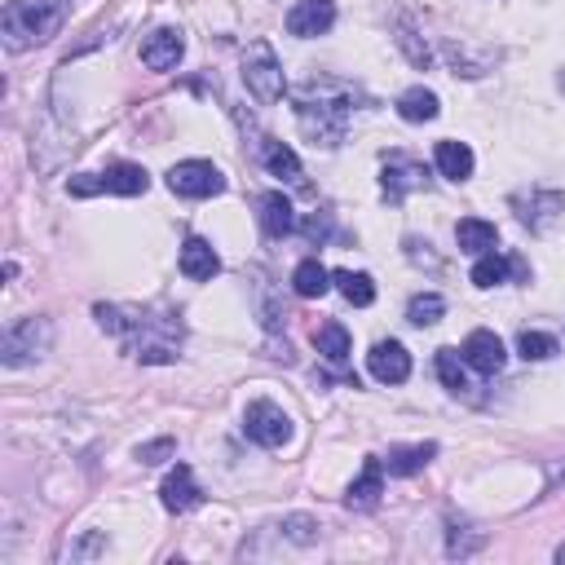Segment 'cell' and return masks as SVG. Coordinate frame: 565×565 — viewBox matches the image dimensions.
Returning a JSON list of instances; mask_svg holds the SVG:
<instances>
[{"label": "cell", "instance_id": "1", "mask_svg": "<svg viewBox=\"0 0 565 565\" xmlns=\"http://www.w3.org/2000/svg\"><path fill=\"white\" fill-rule=\"evenodd\" d=\"M102 331H110L116 341L138 358V363H151V367H164V363H177V350H181V314L173 309H138V305H97L93 309Z\"/></svg>", "mask_w": 565, "mask_h": 565}, {"label": "cell", "instance_id": "2", "mask_svg": "<svg viewBox=\"0 0 565 565\" xmlns=\"http://www.w3.org/2000/svg\"><path fill=\"white\" fill-rule=\"evenodd\" d=\"M296 102V120H301V133L314 142V146H327L336 151L345 142V129H350V116H354V89L341 84V80H309L292 93Z\"/></svg>", "mask_w": 565, "mask_h": 565}, {"label": "cell", "instance_id": "3", "mask_svg": "<svg viewBox=\"0 0 565 565\" xmlns=\"http://www.w3.org/2000/svg\"><path fill=\"white\" fill-rule=\"evenodd\" d=\"M71 19V0H10L5 19H0V36H5L10 54H27L36 45H49Z\"/></svg>", "mask_w": 565, "mask_h": 565}, {"label": "cell", "instance_id": "4", "mask_svg": "<svg viewBox=\"0 0 565 565\" xmlns=\"http://www.w3.org/2000/svg\"><path fill=\"white\" fill-rule=\"evenodd\" d=\"M49 341H54V322L49 318H19L5 331V341H0V363L5 367H27V363L49 354Z\"/></svg>", "mask_w": 565, "mask_h": 565}, {"label": "cell", "instance_id": "5", "mask_svg": "<svg viewBox=\"0 0 565 565\" xmlns=\"http://www.w3.org/2000/svg\"><path fill=\"white\" fill-rule=\"evenodd\" d=\"M244 84H248V93H252L257 102H266V106H274V102L283 97L287 80H283V67H279V58H274V49H270L266 40H252V45L244 49Z\"/></svg>", "mask_w": 565, "mask_h": 565}, {"label": "cell", "instance_id": "6", "mask_svg": "<svg viewBox=\"0 0 565 565\" xmlns=\"http://www.w3.org/2000/svg\"><path fill=\"white\" fill-rule=\"evenodd\" d=\"M244 433H248L257 446L279 450V446L292 442V415H287L283 407H274L270 398H257V402L244 411Z\"/></svg>", "mask_w": 565, "mask_h": 565}, {"label": "cell", "instance_id": "7", "mask_svg": "<svg viewBox=\"0 0 565 565\" xmlns=\"http://www.w3.org/2000/svg\"><path fill=\"white\" fill-rule=\"evenodd\" d=\"M168 190L181 195V199H212V195L225 190V177L208 160H181V164L168 168Z\"/></svg>", "mask_w": 565, "mask_h": 565}, {"label": "cell", "instance_id": "8", "mask_svg": "<svg viewBox=\"0 0 565 565\" xmlns=\"http://www.w3.org/2000/svg\"><path fill=\"white\" fill-rule=\"evenodd\" d=\"M283 23H287V36H301V40L327 36L336 27V0H296Z\"/></svg>", "mask_w": 565, "mask_h": 565}, {"label": "cell", "instance_id": "9", "mask_svg": "<svg viewBox=\"0 0 565 565\" xmlns=\"http://www.w3.org/2000/svg\"><path fill=\"white\" fill-rule=\"evenodd\" d=\"M380 495H385V460L367 456L358 482H350V491H345V508L350 513H372V508H380Z\"/></svg>", "mask_w": 565, "mask_h": 565}, {"label": "cell", "instance_id": "10", "mask_svg": "<svg viewBox=\"0 0 565 565\" xmlns=\"http://www.w3.org/2000/svg\"><path fill=\"white\" fill-rule=\"evenodd\" d=\"M160 504L168 508V513H195L199 504H203V491H199V482H195V473H190V464H177L168 478H164V486H160Z\"/></svg>", "mask_w": 565, "mask_h": 565}, {"label": "cell", "instance_id": "11", "mask_svg": "<svg viewBox=\"0 0 565 565\" xmlns=\"http://www.w3.org/2000/svg\"><path fill=\"white\" fill-rule=\"evenodd\" d=\"M464 363L473 367V372H482V376H495V372H504V341L495 331H486V327H478V331H469V341H464Z\"/></svg>", "mask_w": 565, "mask_h": 565}, {"label": "cell", "instance_id": "12", "mask_svg": "<svg viewBox=\"0 0 565 565\" xmlns=\"http://www.w3.org/2000/svg\"><path fill=\"white\" fill-rule=\"evenodd\" d=\"M367 372H372L380 385H402V380L411 376V354H407L398 341H380V345H372V354H367Z\"/></svg>", "mask_w": 565, "mask_h": 565}, {"label": "cell", "instance_id": "13", "mask_svg": "<svg viewBox=\"0 0 565 565\" xmlns=\"http://www.w3.org/2000/svg\"><path fill=\"white\" fill-rule=\"evenodd\" d=\"M181 54H186V40H181V32H173V27H155V32L142 40V62H146L151 71H173V67L181 62Z\"/></svg>", "mask_w": 565, "mask_h": 565}, {"label": "cell", "instance_id": "14", "mask_svg": "<svg viewBox=\"0 0 565 565\" xmlns=\"http://www.w3.org/2000/svg\"><path fill=\"white\" fill-rule=\"evenodd\" d=\"M177 266H181V274H186L190 283H208V279H216V274H221V257H216V248H212L208 239H199V235H190V239L181 244Z\"/></svg>", "mask_w": 565, "mask_h": 565}, {"label": "cell", "instance_id": "15", "mask_svg": "<svg viewBox=\"0 0 565 565\" xmlns=\"http://www.w3.org/2000/svg\"><path fill=\"white\" fill-rule=\"evenodd\" d=\"M257 208H261V231L270 239H287L296 231V212H292V199L283 190H266L257 199Z\"/></svg>", "mask_w": 565, "mask_h": 565}, {"label": "cell", "instance_id": "16", "mask_svg": "<svg viewBox=\"0 0 565 565\" xmlns=\"http://www.w3.org/2000/svg\"><path fill=\"white\" fill-rule=\"evenodd\" d=\"M433 164H437V173H442L446 181H469L478 160H473V151H469L464 142H450V138H446V142L433 146Z\"/></svg>", "mask_w": 565, "mask_h": 565}, {"label": "cell", "instance_id": "17", "mask_svg": "<svg viewBox=\"0 0 565 565\" xmlns=\"http://www.w3.org/2000/svg\"><path fill=\"white\" fill-rule=\"evenodd\" d=\"M102 190H106V195L133 199V195H146V190H151V177H146L142 164H110V168L102 173Z\"/></svg>", "mask_w": 565, "mask_h": 565}, {"label": "cell", "instance_id": "18", "mask_svg": "<svg viewBox=\"0 0 565 565\" xmlns=\"http://www.w3.org/2000/svg\"><path fill=\"white\" fill-rule=\"evenodd\" d=\"M261 164H266V168H270L274 177L292 181V186H301V181H305V168H301V160H296V151H292L287 142L261 138Z\"/></svg>", "mask_w": 565, "mask_h": 565}, {"label": "cell", "instance_id": "19", "mask_svg": "<svg viewBox=\"0 0 565 565\" xmlns=\"http://www.w3.org/2000/svg\"><path fill=\"white\" fill-rule=\"evenodd\" d=\"M380 186H385V195H389V199H402L407 190H420V186H424V164L393 155V160L385 164V177H380Z\"/></svg>", "mask_w": 565, "mask_h": 565}, {"label": "cell", "instance_id": "20", "mask_svg": "<svg viewBox=\"0 0 565 565\" xmlns=\"http://www.w3.org/2000/svg\"><path fill=\"white\" fill-rule=\"evenodd\" d=\"M433 456H437V442L389 446V460H385V469H389V478H411V473H420V469H424Z\"/></svg>", "mask_w": 565, "mask_h": 565}, {"label": "cell", "instance_id": "21", "mask_svg": "<svg viewBox=\"0 0 565 565\" xmlns=\"http://www.w3.org/2000/svg\"><path fill=\"white\" fill-rule=\"evenodd\" d=\"M456 244H460V252L482 257V252H495L499 235H495V225H491V221H482V216H464V221L456 225Z\"/></svg>", "mask_w": 565, "mask_h": 565}, {"label": "cell", "instance_id": "22", "mask_svg": "<svg viewBox=\"0 0 565 565\" xmlns=\"http://www.w3.org/2000/svg\"><path fill=\"white\" fill-rule=\"evenodd\" d=\"M437 93L433 89H424V84H415V89H407L402 97H398V116L407 120V125H428V120H437Z\"/></svg>", "mask_w": 565, "mask_h": 565}, {"label": "cell", "instance_id": "23", "mask_svg": "<svg viewBox=\"0 0 565 565\" xmlns=\"http://www.w3.org/2000/svg\"><path fill=\"white\" fill-rule=\"evenodd\" d=\"M314 345H318V354H322L331 367H345V363H350V331H345L341 322H322V327L314 331Z\"/></svg>", "mask_w": 565, "mask_h": 565}, {"label": "cell", "instance_id": "24", "mask_svg": "<svg viewBox=\"0 0 565 565\" xmlns=\"http://www.w3.org/2000/svg\"><path fill=\"white\" fill-rule=\"evenodd\" d=\"M327 287H331V274L318 266V257H309V261H301L292 270V292L301 301H318V296H327Z\"/></svg>", "mask_w": 565, "mask_h": 565}, {"label": "cell", "instance_id": "25", "mask_svg": "<svg viewBox=\"0 0 565 565\" xmlns=\"http://www.w3.org/2000/svg\"><path fill=\"white\" fill-rule=\"evenodd\" d=\"M433 367H437V380H442L450 393H464V389H469V363H464L460 350H437Z\"/></svg>", "mask_w": 565, "mask_h": 565}, {"label": "cell", "instance_id": "26", "mask_svg": "<svg viewBox=\"0 0 565 565\" xmlns=\"http://www.w3.org/2000/svg\"><path fill=\"white\" fill-rule=\"evenodd\" d=\"M331 283L341 287V296L350 301V305H358V309H367L372 301H376V283H372V274H354V270H336L331 274Z\"/></svg>", "mask_w": 565, "mask_h": 565}, {"label": "cell", "instance_id": "27", "mask_svg": "<svg viewBox=\"0 0 565 565\" xmlns=\"http://www.w3.org/2000/svg\"><path fill=\"white\" fill-rule=\"evenodd\" d=\"M482 543H486V534L478 526L450 521V530H446V556H473V552H482Z\"/></svg>", "mask_w": 565, "mask_h": 565}, {"label": "cell", "instance_id": "28", "mask_svg": "<svg viewBox=\"0 0 565 565\" xmlns=\"http://www.w3.org/2000/svg\"><path fill=\"white\" fill-rule=\"evenodd\" d=\"M508 274H513V257H499V252H482L473 266L478 287H499V283H508Z\"/></svg>", "mask_w": 565, "mask_h": 565}, {"label": "cell", "instance_id": "29", "mask_svg": "<svg viewBox=\"0 0 565 565\" xmlns=\"http://www.w3.org/2000/svg\"><path fill=\"white\" fill-rule=\"evenodd\" d=\"M556 350H561L556 336H548V331H521V336H517V354H521L526 363H548Z\"/></svg>", "mask_w": 565, "mask_h": 565}, {"label": "cell", "instance_id": "30", "mask_svg": "<svg viewBox=\"0 0 565 565\" xmlns=\"http://www.w3.org/2000/svg\"><path fill=\"white\" fill-rule=\"evenodd\" d=\"M442 314H446V301H442L437 292H420V296H411V305H407V322H411V327H433Z\"/></svg>", "mask_w": 565, "mask_h": 565}, {"label": "cell", "instance_id": "31", "mask_svg": "<svg viewBox=\"0 0 565 565\" xmlns=\"http://www.w3.org/2000/svg\"><path fill=\"white\" fill-rule=\"evenodd\" d=\"M296 548H309V543H318V521L314 517H305V513H292V517H283V526H279Z\"/></svg>", "mask_w": 565, "mask_h": 565}, {"label": "cell", "instance_id": "32", "mask_svg": "<svg viewBox=\"0 0 565 565\" xmlns=\"http://www.w3.org/2000/svg\"><path fill=\"white\" fill-rule=\"evenodd\" d=\"M173 456H177V442L173 437H155V442L138 446V464H146V469H155V464H164Z\"/></svg>", "mask_w": 565, "mask_h": 565}, {"label": "cell", "instance_id": "33", "mask_svg": "<svg viewBox=\"0 0 565 565\" xmlns=\"http://www.w3.org/2000/svg\"><path fill=\"white\" fill-rule=\"evenodd\" d=\"M71 195H75V199L106 195V190H102V173H80V177H71Z\"/></svg>", "mask_w": 565, "mask_h": 565}, {"label": "cell", "instance_id": "34", "mask_svg": "<svg viewBox=\"0 0 565 565\" xmlns=\"http://www.w3.org/2000/svg\"><path fill=\"white\" fill-rule=\"evenodd\" d=\"M305 235H309V239H322V235H327V216H309V221H305Z\"/></svg>", "mask_w": 565, "mask_h": 565}, {"label": "cell", "instance_id": "35", "mask_svg": "<svg viewBox=\"0 0 565 565\" xmlns=\"http://www.w3.org/2000/svg\"><path fill=\"white\" fill-rule=\"evenodd\" d=\"M513 279H530V266L521 257H513Z\"/></svg>", "mask_w": 565, "mask_h": 565}, {"label": "cell", "instance_id": "36", "mask_svg": "<svg viewBox=\"0 0 565 565\" xmlns=\"http://www.w3.org/2000/svg\"><path fill=\"white\" fill-rule=\"evenodd\" d=\"M556 561H561V565H565V543H561V548H556Z\"/></svg>", "mask_w": 565, "mask_h": 565}]
</instances>
